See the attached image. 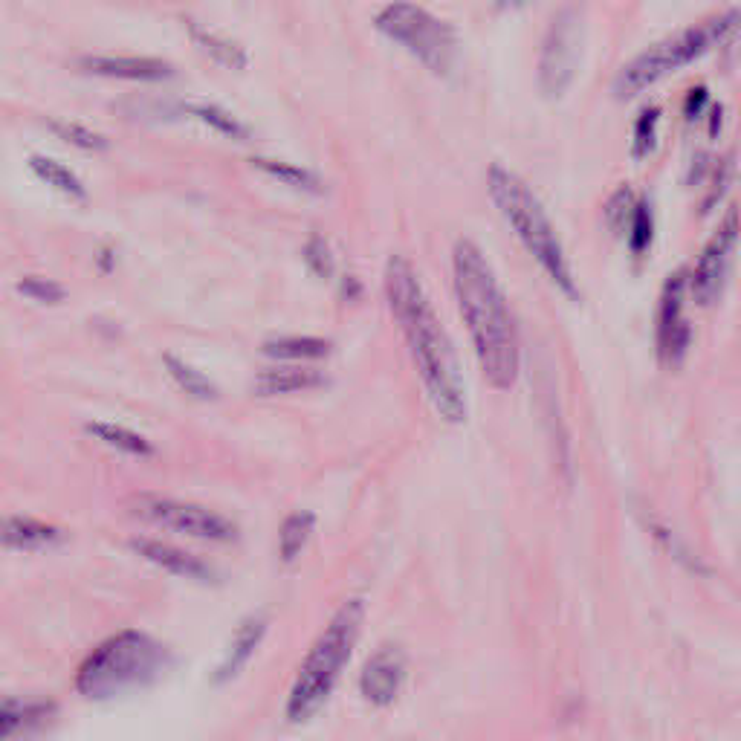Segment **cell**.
Listing matches in <instances>:
<instances>
[{"mask_svg": "<svg viewBox=\"0 0 741 741\" xmlns=\"http://www.w3.org/2000/svg\"><path fill=\"white\" fill-rule=\"evenodd\" d=\"M634 203H637V200H634V192L629 186H620L617 192L611 194V200H608V206H605V218H608V226H611L617 235H623V232L629 229Z\"/></svg>", "mask_w": 741, "mask_h": 741, "instance_id": "obj_30", "label": "cell"}, {"mask_svg": "<svg viewBox=\"0 0 741 741\" xmlns=\"http://www.w3.org/2000/svg\"><path fill=\"white\" fill-rule=\"evenodd\" d=\"M264 634H267V617L264 614H249L247 620L238 626V632H235L232 643H229V652H226V658L218 666V675H215L218 684L232 681L247 666L249 658L255 655V649L261 646Z\"/></svg>", "mask_w": 741, "mask_h": 741, "instance_id": "obj_16", "label": "cell"}, {"mask_svg": "<svg viewBox=\"0 0 741 741\" xmlns=\"http://www.w3.org/2000/svg\"><path fill=\"white\" fill-rule=\"evenodd\" d=\"M710 125H713V128H710V134L715 137V134L721 131V108H713V122H710Z\"/></svg>", "mask_w": 741, "mask_h": 741, "instance_id": "obj_35", "label": "cell"}, {"mask_svg": "<svg viewBox=\"0 0 741 741\" xmlns=\"http://www.w3.org/2000/svg\"><path fill=\"white\" fill-rule=\"evenodd\" d=\"M64 533L55 524L29 519V516H6L0 519V548L18 553H38L55 548Z\"/></svg>", "mask_w": 741, "mask_h": 741, "instance_id": "obj_14", "label": "cell"}, {"mask_svg": "<svg viewBox=\"0 0 741 741\" xmlns=\"http://www.w3.org/2000/svg\"><path fill=\"white\" fill-rule=\"evenodd\" d=\"M168 666V652L151 634L125 629L99 643L76 672V689L87 701H110L154 684Z\"/></svg>", "mask_w": 741, "mask_h": 741, "instance_id": "obj_3", "label": "cell"}, {"mask_svg": "<svg viewBox=\"0 0 741 741\" xmlns=\"http://www.w3.org/2000/svg\"><path fill=\"white\" fill-rule=\"evenodd\" d=\"M87 432L93 438L102 440V443L113 446V449L125 452V455H134V458L154 455V446L142 438V435H137L134 429H125V426H116V423H87Z\"/></svg>", "mask_w": 741, "mask_h": 741, "instance_id": "obj_22", "label": "cell"}, {"mask_svg": "<svg viewBox=\"0 0 741 741\" xmlns=\"http://www.w3.org/2000/svg\"><path fill=\"white\" fill-rule=\"evenodd\" d=\"M18 290L27 296V299H35V302H44V304H55L64 299V290L53 284V281H47V278H24L21 284H18Z\"/></svg>", "mask_w": 741, "mask_h": 741, "instance_id": "obj_32", "label": "cell"}, {"mask_svg": "<svg viewBox=\"0 0 741 741\" xmlns=\"http://www.w3.org/2000/svg\"><path fill=\"white\" fill-rule=\"evenodd\" d=\"M730 180H733V157L718 165V171H715V183H713V189H710V194H707V203H704V209H710L715 200H721V194L727 192Z\"/></svg>", "mask_w": 741, "mask_h": 741, "instance_id": "obj_33", "label": "cell"}, {"mask_svg": "<svg viewBox=\"0 0 741 741\" xmlns=\"http://www.w3.org/2000/svg\"><path fill=\"white\" fill-rule=\"evenodd\" d=\"M704 102H707V90L704 87H695L692 93L687 96V116H698L701 110H704Z\"/></svg>", "mask_w": 741, "mask_h": 741, "instance_id": "obj_34", "label": "cell"}, {"mask_svg": "<svg viewBox=\"0 0 741 741\" xmlns=\"http://www.w3.org/2000/svg\"><path fill=\"white\" fill-rule=\"evenodd\" d=\"M652 238H655V223H652V209L646 200H637L634 203L632 220H629V247L634 255H643L646 249L652 247Z\"/></svg>", "mask_w": 741, "mask_h": 741, "instance_id": "obj_28", "label": "cell"}, {"mask_svg": "<svg viewBox=\"0 0 741 741\" xmlns=\"http://www.w3.org/2000/svg\"><path fill=\"white\" fill-rule=\"evenodd\" d=\"M163 362L165 368H168V374H171V380L180 385V391H186L189 397H197V400H215V397H218L215 383H212L203 371L192 368L186 359L174 357V354H165Z\"/></svg>", "mask_w": 741, "mask_h": 741, "instance_id": "obj_23", "label": "cell"}, {"mask_svg": "<svg viewBox=\"0 0 741 741\" xmlns=\"http://www.w3.org/2000/svg\"><path fill=\"white\" fill-rule=\"evenodd\" d=\"M313 524H316V516L307 513V510H299V513H290L281 530H278V556L284 562H296V556L307 548L310 536H313Z\"/></svg>", "mask_w": 741, "mask_h": 741, "instance_id": "obj_20", "label": "cell"}, {"mask_svg": "<svg viewBox=\"0 0 741 741\" xmlns=\"http://www.w3.org/2000/svg\"><path fill=\"white\" fill-rule=\"evenodd\" d=\"M487 189L493 194V203L498 206V212L516 229L524 249L539 261V267L550 275V281L568 299H579L577 281L571 275L568 258H565L562 244H559V235L553 232L548 212L542 209L539 197L530 192V186L524 183L519 174H513L510 168L490 165L487 168Z\"/></svg>", "mask_w": 741, "mask_h": 741, "instance_id": "obj_4", "label": "cell"}, {"mask_svg": "<svg viewBox=\"0 0 741 741\" xmlns=\"http://www.w3.org/2000/svg\"><path fill=\"white\" fill-rule=\"evenodd\" d=\"M736 24H739V15H736V9H730L721 18H713L707 24L684 29V32L660 41L655 47H649L646 53L637 55L634 61H629L617 73V79H614V96L617 99H632L637 93H643L646 87H652L669 70L684 67L689 61H695L698 55L707 53L713 44L730 38V35H736Z\"/></svg>", "mask_w": 741, "mask_h": 741, "instance_id": "obj_6", "label": "cell"}, {"mask_svg": "<svg viewBox=\"0 0 741 741\" xmlns=\"http://www.w3.org/2000/svg\"><path fill=\"white\" fill-rule=\"evenodd\" d=\"M252 163L258 165L261 171H267L273 180H281V183H287L293 189H302V192H319L322 189L319 177L313 171H307V168H299V165L275 163V160H252Z\"/></svg>", "mask_w": 741, "mask_h": 741, "instance_id": "obj_27", "label": "cell"}, {"mask_svg": "<svg viewBox=\"0 0 741 741\" xmlns=\"http://www.w3.org/2000/svg\"><path fill=\"white\" fill-rule=\"evenodd\" d=\"M452 281L481 374L495 391L513 388L519 377L516 322L504 299V290L490 270V261L469 238H461L452 249Z\"/></svg>", "mask_w": 741, "mask_h": 741, "instance_id": "obj_2", "label": "cell"}, {"mask_svg": "<svg viewBox=\"0 0 741 741\" xmlns=\"http://www.w3.org/2000/svg\"><path fill=\"white\" fill-rule=\"evenodd\" d=\"M131 548L137 550L142 559H148L151 565L163 568V571L174 574V577L197 579V582L212 579V571H209L197 556L186 553V550L174 548V545H165V542H157V539H134Z\"/></svg>", "mask_w": 741, "mask_h": 741, "instance_id": "obj_15", "label": "cell"}, {"mask_svg": "<svg viewBox=\"0 0 741 741\" xmlns=\"http://www.w3.org/2000/svg\"><path fill=\"white\" fill-rule=\"evenodd\" d=\"M304 261L313 273L319 278H330L333 275V252H330V244L325 235L313 232L304 244Z\"/></svg>", "mask_w": 741, "mask_h": 741, "instance_id": "obj_31", "label": "cell"}, {"mask_svg": "<svg viewBox=\"0 0 741 741\" xmlns=\"http://www.w3.org/2000/svg\"><path fill=\"white\" fill-rule=\"evenodd\" d=\"M128 507H131V516H137L142 522L192 536L200 542L226 545V542L238 539L235 522H229L226 516H220L209 507L192 504V501H177V498H165V495H137V498H131Z\"/></svg>", "mask_w": 741, "mask_h": 741, "instance_id": "obj_8", "label": "cell"}, {"mask_svg": "<svg viewBox=\"0 0 741 741\" xmlns=\"http://www.w3.org/2000/svg\"><path fill=\"white\" fill-rule=\"evenodd\" d=\"M579 64V21L574 12H565L559 21H553L548 32L545 50H542V67H539V84L548 99H559L577 76Z\"/></svg>", "mask_w": 741, "mask_h": 741, "instance_id": "obj_9", "label": "cell"}, {"mask_svg": "<svg viewBox=\"0 0 741 741\" xmlns=\"http://www.w3.org/2000/svg\"><path fill=\"white\" fill-rule=\"evenodd\" d=\"M50 704L44 701H24V698H6L0 701V741H12L21 736L35 721L50 715Z\"/></svg>", "mask_w": 741, "mask_h": 741, "instance_id": "obj_19", "label": "cell"}, {"mask_svg": "<svg viewBox=\"0 0 741 741\" xmlns=\"http://www.w3.org/2000/svg\"><path fill=\"white\" fill-rule=\"evenodd\" d=\"M82 70L105 79H125V82H165L174 76V67L160 58L142 55H87L82 58Z\"/></svg>", "mask_w": 741, "mask_h": 741, "instance_id": "obj_13", "label": "cell"}, {"mask_svg": "<svg viewBox=\"0 0 741 741\" xmlns=\"http://www.w3.org/2000/svg\"><path fill=\"white\" fill-rule=\"evenodd\" d=\"M658 119H660L658 108L640 110V116H637V122H634V139H632V151L637 160H643V157L655 148Z\"/></svg>", "mask_w": 741, "mask_h": 741, "instance_id": "obj_29", "label": "cell"}, {"mask_svg": "<svg viewBox=\"0 0 741 741\" xmlns=\"http://www.w3.org/2000/svg\"><path fill=\"white\" fill-rule=\"evenodd\" d=\"M736 241H739V215L736 209H730L689 275V293L698 304H710L718 299L724 278L730 273V258H733Z\"/></svg>", "mask_w": 741, "mask_h": 741, "instance_id": "obj_10", "label": "cell"}, {"mask_svg": "<svg viewBox=\"0 0 741 741\" xmlns=\"http://www.w3.org/2000/svg\"><path fill=\"white\" fill-rule=\"evenodd\" d=\"M684 293H687V273L672 275L663 284L658 307V357L666 368H678L692 342V330L684 319Z\"/></svg>", "mask_w": 741, "mask_h": 741, "instance_id": "obj_11", "label": "cell"}, {"mask_svg": "<svg viewBox=\"0 0 741 741\" xmlns=\"http://www.w3.org/2000/svg\"><path fill=\"white\" fill-rule=\"evenodd\" d=\"M29 168L44 180V183H50L55 186L58 192L70 194V197H76V200H84V186L79 183V177L67 168V165L55 163V160H47V157H32L29 160Z\"/></svg>", "mask_w": 741, "mask_h": 741, "instance_id": "obj_24", "label": "cell"}, {"mask_svg": "<svg viewBox=\"0 0 741 741\" xmlns=\"http://www.w3.org/2000/svg\"><path fill=\"white\" fill-rule=\"evenodd\" d=\"M374 24L385 38L406 47L429 73L449 76V70L455 67L458 35L446 21L435 18L429 9L409 3V0H397V3L385 6Z\"/></svg>", "mask_w": 741, "mask_h": 741, "instance_id": "obj_7", "label": "cell"}, {"mask_svg": "<svg viewBox=\"0 0 741 741\" xmlns=\"http://www.w3.org/2000/svg\"><path fill=\"white\" fill-rule=\"evenodd\" d=\"M365 620V605L362 600H348L342 605L333 620L325 626V632L316 637L313 649L302 660L296 681L287 698V718L290 721H307L310 715L322 710L328 695L336 687L345 663L354 655L359 632Z\"/></svg>", "mask_w": 741, "mask_h": 741, "instance_id": "obj_5", "label": "cell"}, {"mask_svg": "<svg viewBox=\"0 0 741 741\" xmlns=\"http://www.w3.org/2000/svg\"><path fill=\"white\" fill-rule=\"evenodd\" d=\"M194 116L203 122V125H209L212 131H218L223 137L229 139H247L249 137V128L244 122H238L232 113H226V110L220 108V105H209V102H194L189 105Z\"/></svg>", "mask_w": 741, "mask_h": 741, "instance_id": "obj_26", "label": "cell"}, {"mask_svg": "<svg viewBox=\"0 0 741 741\" xmlns=\"http://www.w3.org/2000/svg\"><path fill=\"white\" fill-rule=\"evenodd\" d=\"M186 27H189V38L194 41V47H197L203 55H209L215 64H220V67L244 70L249 64L247 50H244L241 44H235L232 38L220 35L215 29L203 27V24H197V21H186Z\"/></svg>", "mask_w": 741, "mask_h": 741, "instance_id": "obj_17", "label": "cell"}, {"mask_svg": "<svg viewBox=\"0 0 741 741\" xmlns=\"http://www.w3.org/2000/svg\"><path fill=\"white\" fill-rule=\"evenodd\" d=\"M383 287L388 310L406 336V345L412 351L414 365L423 377L432 406L446 423H464L467 394L461 385L455 348L426 299L412 264L400 255H391L385 264Z\"/></svg>", "mask_w": 741, "mask_h": 741, "instance_id": "obj_1", "label": "cell"}, {"mask_svg": "<svg viewBox=\"0 0 741 741\" xmlns=\"http://www.w3.org/2000/svg\"><path fill=\"white\" fill-rule=\"evenodd\" d=\"M406 684V655L400 646H380L359 675V692L368 704L388 707Z\"/></svg>", "mask_w": 741, "mask_h": 741, "instance_id": "obj_12", "label": "cell"}, {"mask_svg": "<svg viewBox=\"0 0 741 741\" xmlns=\"http://www.w3.org/2000/svg\"><path fill=\"white\" fill-rule=\"evenodd\" d=\"M261 351L270 359H322L330 354V342L316 336H281L261 345Z\"/></svg>", "mask_w": 741, "mask_h": 741, "instance_id": "obj_21", "label": "cell"}, {"mask_svg": "<svg viewBox=\"0 0 741 741\" xmlns=\"http://www.w3.org/2000/svg\"><path fill=\"white\" fill-rule=\"evenodd\" d=\"M325 383V377L313 368H275V371H264L255 383V391L264 397H275V394H296V391H310Z\"/></svg>", "mask_w": 741, "mask_h": 741, "instance_id": "obj_18", "label": "cell"}, {"mask_svg": "<svg viewBox=\"0 0 741 741\" xmlns=\"http://www.w3.org/2000/svg\"><path fill=\"white\" fill-rule=\"evenodd\" d=\"M50 128V134L61 137L64 142L82 148V151H105L108 148V139L102 134H96L93 128H87L82 122H70V119H47L44 122Z\"/></svg>", "mask_w": 741, "mask_h": 741, "instance_id": "obj_25", "label": "cell"}, {"mask_svg": "<svg viewBox=\"0 0 741 741\" xmlns=\"http://www.w3.org/2000/svg\"><path fill=\"white\" fill-rule=\"evenodd\" d=\"M524 0H498V6L501 9H516V6H522Z\"/></svg>", "mask_w": 741, "mask_h": 741, "instance_id": "obj_36", "label": "cell"}]
</instances>
